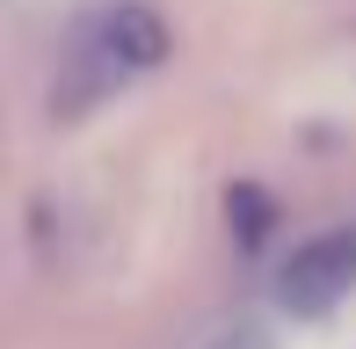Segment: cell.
I'll use <instances>...</instances> for the list:
<instances>
[{
	"mask_svg": "<svg viewBox=\"0 0 356 349\" xmlns=\"http://www.w3.org/2000/svg\"><path fill=\"white\" fill-rule=\"evenodd\" d=\"M211 349H269V335H262V327H248V320H240V327H225V335H218Z\"/></svg>",
	"mask_w": 356,
	"mask_h": 349,
	"instance_id": "obj_3",
	"label": "cell"
},
{
	"mask_svg": "<svg viewBox=\"0 0 356 349\" xmlns=\"http://www.w3.org/2000/svg\"><path fill=\"white\" fill-rule=\"evenodd\" d=\"M349 291H356V233H349V226L298 241V247L284 255V269H277V306L298 313V320L334 313Z\"/></svg>",
	"mask_w": 356,
	"mask_h": 349,
	"instance_id": "obj_2",
	"label": "cell"
},
{
	"mask_svg": "<svg viewBox=\"0 0 356 349\" xmlns=\"http://www.w3.org/2000/svg\"><path fill=\"white\" fill-rule=\"evenodd\" d=\"M168 58V22H160L145 0H102L66 29V51H58V81H51V109L58 117H88L95 102L124 95L131 81Z\"/></svg>",
	"mask_w": 356,
	"mask_h": 349,
	"instance_id": "obj_1",
	"label": "cell"
}]
</instances>
